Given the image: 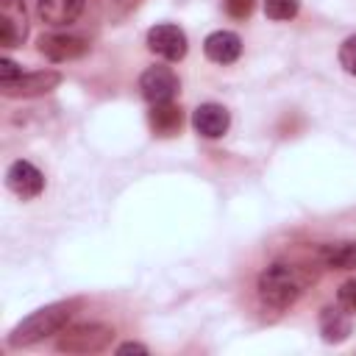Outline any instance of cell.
<instances>
[{"mask_svg":"<svg viewBox=\"0 0 356 356\" xmlns=\"http://www.w3.org/2000/svg\"><path fill=\"white\" fill-rule=\"evenodd\" d=\"M306 284H309V275L300 267L286 264V261H273L270 267H264L259 273L256 289H259V298L267 306L286 309V306H292L303 295Z\"/></svg>","mask_w":356,"mask_h":356,"instance_id":"cell-1","label":"cell"},{"mask_svg":"<svg viewBox=\"0 0 356 356\" xmlns=\"http://www.w3.org/2000/svg\"><path fill=\"white\" fill-rule=\"evenodd\" d=\"M75 309H78V300H61V303L36 309L33 314H28L22 323L14 325V331L8 334V345L22 348V345H33V342H42L44 337L58 334L70 323Z\"/></svg>","mask_w":356,"mask_h":356,"instance_id":"cell-2","label":"cell"},{"mask_svg":"<svg viewBox=\"0 0 356 356\" xmlns=\"http://www.w3.org/2000/svg\"><path fill=\"white\" fill-rule=\"evenodd\" d=\"M114 339V328L103 323H78V325H64L58 331L56 348L64 353H97L108 348Z\"/></svg>","mask_w":356,"mask_h":356,"instance_id":"cell-3","label":"cell"},{"mask_svg":"<svg viewBox=\"0 0 356 356\" xmlns=\"http://www.w3.org/2000/svg\"><path fill=\"white\" fill-rule=\"evenodd\" d=\"M139 89H142V97L153 106V103H170V100L178 95L181 83H178V78H175V72H172L170 67L156 64V67H147V70L142 72Z\"/></svg>","mask_w":356,"mask_h":356,"instance_id":"cell-4","label":"cell"},{"mask_svg":"<svg viewBox=\"0 0 356 356\" xmlns=\"http://www.w3.org/2000/svg\"><path fill=\"white\" fill-rule=\"evenodd\" d=\"M147 47L156 56L167 58V61H181L186 56V33L178 25H170V22L153 25L147 31Z\"/></svg>","mask_w":356,"mask_h":356,"instance_id":"cell-5","label":"cell"},{"mask_svg":"<svg viewBox=\"0 0 356 356\" xmlns=\"http://www.w3.org/2000/svg\"><path fill=\"white\" fill-rule=\"evenodd\" d=\"M28 36L25 3L22 0H0V44L19 47Z\"/></svg>","mask_w":356,"mask_h":356,"instance_id":"cell-6","label":"cell"},{"mask_svg":"<svg viewBox=\"0 0 356 356\" xmlns=\"http://www.w3.org/2000/svg\"><path fill=\"white\" fill-rule=\"evenodd\" d=\"M86 50H89L86 39L72 36V33H44V36L39 39V53H42L44 58L56 61V64L81 58Z\"/></svg>","mask_w":356,"mask_h":356,"instance_id":"cell-7","label":"cell"},{"mask_svg":"<svg viewBox=\"0 0 356 356\" xmlns=\"http://www.w3.org/2000/svg\"><path fill=\"white\" fill-rule=\"evenodd\" d=\"M61 83V75L56 70H39V72H22L17 81L3 86L6 97H33V95H44L50 89H56Z\"/></svg>","mask_w":356,"mask_h":356,"instance_id":"cell-8","label":"cell"},{"mask_svg":"<svg viewBox=\"0 0 356 356\" xmlns=\"http://www.w3.org/2000/svg\"><path fill=\"white\" fill-rule=\"evenodd\" d=\"M6 184L14 195L19 197H36L44 189V175L31 164V161H14L6 172Z\"/></svg>","mask_w":356,"mask_h":356,"instance_id":"cell-9","label":"cell"},{"mask_svg":"<svg viewBox=\"0 0 356 356\" xmlns=\"http://www.w3.org/2000/svg\"><path fill=\"white\" fill-rule=\"evenodd\" d=\"M86 0H36V14L44 25L61 28V25H72L81 11H83Z\"/></svg>","mask_w":356,"mask_h":356,"instance_id":"cell-10","label":"cell"},{"mask_svg":"<svg viewBox=\"0 0 356 356\" xmlns=\"http://www.w3.org/2000/svg\"><path fill=\"white\" fill-rule=\"evenodd\" d=\"M192 125H195V131H197L200 136L217 139V136H222V134L228 131L231 117H228V111H225L220 103H203V106L195 108Z\"/></svg>","mask_w":356,"mask_h":356,"instance_id":"cell-11","label":"cell"},{"mask_svg":"<svg viewBox=\"0 0 356 356\" xmlns=\"http://www.w3.org/2000/svg\"><path fill=\"white\" fill-rule=\"evenodd\" d=\"M203 53L217 64H231L242 53V39L234 31H214L203 42Z\"/></svg>","mask_w":356,"mask_h":356,"instance_id":"cell-12","label":"cell"},{"mask_svg":"<svg viewBox=\"0 0 356 356\" xmlns=\"http://www.w3.org/2000/svg\"><path fill=\"white\" fill-rule=\"evenodd\" d=\"M147 122H150V128L159 136H172V134L181 131L184 114H181V108L172 100L170 103H153L150 111H147Z\"/></svg>","mask_w":356,"mask_h":356,"instance_id":"cell-13","label":"cell"},{"mask_svg":"<svg viewBox=\"0 0 356 356\" xmlns=\"http://www.w3.org/2000/svg\"><path fill=\"white\" fill-rule=\"evenodd\" d=\"M320 334L325 342H342L350 334V317L342 306H325L320 312Z\"/></svg>","mask_w":356,"mask_h":356,"instance_id":"cell-14","label":"cell"},{"mask_svg":"<svg viewBox=\"0 0 356 356\" xmlns=\"http://www.w3.org/2000/svg\"><path fill=\"white\" fill-rule=\"evenodd\" d=\"M320 259L325 267H334V270H356V242L325 245L320 250Z\"/></svg>","mask_w":356,"mask_h":356,"instance_id":"cell-15","label":"cell"},{"mask_svg":"<svg viewBox=\"0 0 356 356\" xmlns=\"http://www.w3.org/2000/svg\"><path fill=\"white\" fill-rule=\"evenodd\" d=\"M300 8V0H264V14L275 22H284V19H292Z\"/></svg>","mask_w":356,"mask_h":356,"instance_id":"cell-16","label":"cell"},{"mask_svg":"<svg viewBox=\"0 0 356 356\" xmlns=\"http://www.w3.org/2000/svg\"><path fill=\"white\" fill-rule=\"evenodd\" d=\"M339 64L345 72L356 75V33H350L339 47Z\"/></svg>","mask_w":356,"mask_h":356,"instance_id":"cell-17","label":"cell"},{"mask_svg":"<svg viewBox=\"0 0 356 356\" xmlns=\"http://www.w3.org/2000/svg\"><path fill=\"white\" fill-rule=\"evenodd\" d=\"M337 303H339L345 312L356 314V278H348V281L339 286V292H337Z\"/></svg>","mask_w":356,"mask_h":356,"instance_id":"cell-18","label":"cell"},{"mask_svg":"<svg viewBox=\"0 0 356 356\" xmlns=\"http://www.w3.org/2000/svg\"><path fill=\"white\" fill-rule=\"evenodd\" d=\"M22 75V70L11 61V58H0V86H6V83H11V81H17Z\"/></svg>","mask_w":356,"mask_h":356,"instance_id":"cell-19","label":"cell"},{"mask_svg":"<svg viewBox=\"0 0 356 356\" xmlns=\"http://www.w3.org/2000/svg\"><path fill=\"white\" fill-rule=\"evenodd\" d=\"M225 11L236 19H245L253 11V0H225Z\"/></svg>","mask_w":356,"mask_h":356,"instance_id":"cell-20","label":"cell"},{"mask_svg":"<svg viewBox=\"0 0 356 356\" xmlns=\"http://www.w3.org/2000/svg\"><path fill=\"white\" fill-rule=\"evenodd\" d=\"M139 3H142V0H114V11H117V17H125V14L136 11Z\"/></svg>","mask_w":356,"mask_h":356,"instance_id":"cell-21","label":"cell"},{"mask_svg":"<svg viewBox=\"0 0 356 356\" xmlns=\"http://www.w3.org/2000/svg\"><path fill=\"white\" fill-rule=\"evenodd\" d=\"M117 353H147V348L139 345V342H125V345L117 348Z\"/></svg>","mask_w":356,"mask_h":356,"instance_id":"cell-22","label":"cell"}]
</instances>
